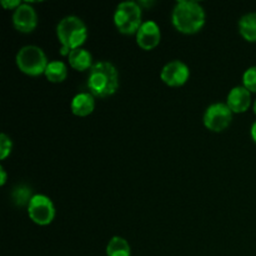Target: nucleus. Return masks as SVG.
Returning a JSON list of instances; mask_svg holds the SVG:
<instances>
[{
  "mask_svg": "<svg viewBox=\"0 0 256 256\" xmlns=\"http://www.w3.org/2000/svg\"><path fill=\"white\" fill-rule=\"evenodd\" d=\"M226 105L232 112H245L252 105V92L244 85H238L228 94Z\"/></svg>",
  "mask_w": 256,
  "mask_h": 256,
  "instance_id": "obj_11",
  "label": "nucleus"
},
{
  "mask_svg": "<svg viewBox=\"0 0 256 256\" xmlns=\"http://www.w3.org/2000/svg\"><path fill=\"white\" fill-rule=\"evenodd\" d=\"M142 9L136 2H122L116 6L114 12V24L122 34H136L144 22Z\"/></svg>",
  "mask_w": 256,
  "mask_h": 256,
  "instance_id": "obj_5",
  "label": "nucleus"
},
{
  "mask_svg": "<svg viewBox=\"0 0 256 256\" xmlns=\"http://www.w3.org/2000/svg\"><path fill=\"white\" fill-rule=\"evenodd\" d=\"M34 195L32 194V189L26 185H18L12 189V199L16 206H26Z\"/></svg>",
  "mask_w": 256,
  "mask_h": 256,
  "instance_id": "obj_17",
  "label": "nucleus"
},
{
  "mask_svg": "<svg viewBox=\"0 0 256 256\" xmlns=\"http://www.w3.org/2000/svg\"><path fill=\"white\" fill-rule=\"evenodd\" d=\"M239 32L246 42H256V12H248L240 18Z\"/></svg>",
  "mask_w": 256,
  "mask_h": 256,
  "instance_id": "obj_14",
  "label": "nucleus"
},
{
  "mask_svg": "<svg viewBox=\"0 0 256 256\" xmlns=\"http://www.w3.org/2000/svg\"><path fill=\"white\" fill-rule=\"evenodd\" d=\"M15 62L20 72L30 76H39V75L45 74V70L49 64L44 50L36 45L22 46L16 52Z\"/></svg>",
  "mask_w": 256,
  "mask_h": 256,
  "instance_id": "obj_4",
  "label": "nucleus"
},
{
  "mask_svg": "<svg viewBox=\"0 0 256 256\" xmlns=\"http://www.w3.org/2000/svg\"><path fill=\"white\" fill-rule=\"evenodd\" d=\"M242 85L250 92H256V65L245 70L244 75H242Z\"/></svg>",
  "mask_w": 256,
  "mask_h": 256,
  "instance_id": "obj_18",
  "label": "nucleus"
},
{
  "mask_svg": "<svg viewBox=\"0 0 256 256\" xmlns=\"http://www.w3.org/2000/svg\"><path fill=\"white\" fill-rule=\"evenodd\" d=\"M12 25L20 32H32L38 25V15L34 8L28 2H22L20 6L14 10Z\"/></svg>",
  "mask_w": 256,
  "mask_h": 256,
  "instance_id": "obj_9",
  "label": "nucleus"
},
{
  "mask_svg": "<svg viewBox=\"0 0 256 256\" xmlns=\"http://www.w3.org/2000/svg\"><path fill=\"white\" fill-rule=\"evenodd\" d=\"M252 110H254V112H255V115H256V100H255L254 105H252Z\"/></svg>",
  "mask_w": 256,
  "mask_h": 256,
  "instance_id": "obj_23",
  "label": "nucleus"
},
{
  "mask_svg": "<svg viewBox=\"0 0 256 256\" xmlns=\"http://www.w3.org/2000/svg\"><path fill=\"white\" fill-rule=\"evenodd\" d=\"M232 114L234 112L230 110L226 102H214L205 110L202 122H204L206 129L215 132H220L232 124Z\"/></svg>",
  "mask_w": 256,
  "mask_h": 256,
  "instance_id": "obj_7",
  "label": "nucleus"
},
{
  "mask_svg": "<svg viewBox=\"0 0 256 256\" xmlns=\"http://www.w3.org/2000/svg\"><path fill=\"white\" fill-rule=\"evenodd\" d=\"M205 10L195 0H179L172 12L175 29L182 34H196L205 25Z\"/></svg>",
  "mask_w": 256,
  "mask_h": 256,
  "instance_id": "obj_1",
  "label": "nucleus"
},
{
  "mask_svg": "<svg viewBox=\"0 0 256 256\" xmlns=\"http://www.w3.org/2000/svg\"><path fill=\"white\" fill-rule=\"evenodd\" d=\"M28 215L35 224L49 225L55 218V206L49 196L44 194H34L28 205Z\"/></svg>",
  "mask_w": 256,
  "mask_h": 256,
  "instance_id": "obj_6",
  "label": "nucleus"
},
{
  "mask_svg": "<svg viewBox=\"0 0 256 256\" xmlns=\"http://www.w3.org/2000/svg\"><path fill=\"white\" fill-rule=\"evenodd\" d=\"M88 88L96 98L112 96L119 88V72L110 62H98L88 76Z\"/></svg>",
  "mask_w": 256,
  "mask_h": 256,
  "instance_id": "obj_2",
  "label": "nucleus"
},
{
  "mask_svg": "<svg viewBox=\"0 0 256 256\" xmlns=\"http://www.w3.org/2000/svg\"><path fill=\"white\" fill-rule=\"evenodd\" d=\"M106 256H132V248L122 236H112L106 245Z\"/></svg>",
  "mask_w": 256,
  "mask_h": 256,
  "instance_id": "obj_16",
  "label": "nucleus"
},
{
  "mask_svg": "<svg viewBox=\"0 0 256 256\" xmlns=\"http://www.w3.org/2000/svg\"><path fill=\"white\" fill-rule=\"evenodd\" d=\"M68 62L72 69L78 72H84V70L92 69V55L90 54L89 50L84 48H78V49L72 50L68 55Z\"/></svg>",
  "mask_w": 256,
  "mask_h": 256,
  "instance_id": "obj_13",
  "label": "nucleus"
},
{
  "mask_svg": "<svg viewBox=\"0 0 256 256\" xmlns=\"http://www.w3.org/2000/svg\"><path fill=\"white\" fill-rule=\"evenodd\" d=\"M2 5L5 8V9H16L18 6H20L22 5V2H19V0H12V2H9V0H2Z\"/></svg>",
  "mask_w": 256,
  "mask_h": 256,
  "instance_id": "obj_20",
  "label": "nucleus"
},
{
  "mask_svg": "<svg viewBox=\"0 0 256 256\" xmlns=\"http://www.w3.org/2000/svg\"><path fill=\"white\" fill-rule=\"evenodd\" d=\"M56 36L62 44L60 54L68 56L72 50L82 48L88 39V28L79 16L68 15L58 22Z\"/></svg>",
  "mask_w": 256,
  "mask_h": 256,
  "instance_id": "obj_3",
  "label": "nucleus"
},
{
  "mask_svg": "<svg viewBox=\"0 0 256 256\" xmlns=\"http://www.w3.org/2000/svg\"><path fill=\"white\" fill-rule=\"evenodd\" d=\"M190 69L182 60L166 62L160 72V78L166 85L172 88L182 86L189 80Z\"/></svg>",
  "mask_w": 256,
  "mask_h": 256,
  "instance_id": "obj_8",
  "label": "nucleus"
},
{
  "mask_svg": "<svg viewBox=\"0 0 256 256\" xmlns=\"http://www.w3.org/2000/svg\"><path fill=\"white\" fill-rule=\"evenodd\" d=\"M5 182H6V172L2 166H0V185L4 186Z\"/></svg>",
  "mask_w": 256,
  "mask_h": 256,
  "instance_id": "obj_21",
  "label": "nucleus"
},
{
  "mask_svg": "<svg viewBox=\"0 0 256 256\" xmlns=\"http://www.w3.org/2000/svg\"><path fill=\"white\" fill-rule=\"evenodd\" d=\"M135 35H136V44L142 50L155 49L162 40L160 26L154 20H146L142 22Z\"/></svg>",
  "mask_w": 256,
  "mask_h": 256,
  "instance_id": "obj_10",
  "label": "nucleus"
},
{
  "mask_svg": "<svg viewBox=\"0 0 256 256\" xmlns=\"http://www.w3.org/2000/svg\"><path fill=\"white\" fill-rule=\"evenodd\" d=\"M44 75L50 82H62L68 76V66L60 60L49 62Z\"/></svg>",
  "mask_w": 256,
  "mask_h": 256,
  "instance_id": "obj_15",
  "label": "nucleus"
},
{
  "mask_svg": "<svg viewBox=\"0 0 256 256\" xmlns=\"http://www.w3.org/2000/svg\"><path fill=\"white\" fill-rule=\"evenodd\" d=\"M12 150V142L6 134L0 135V159H6Z\"/></svg>",
  "mask_w": 256,
  "mask_h": 256,
  "instance_id": "obj_19",
  "label": "nucleus"
},
{
  "mask_svg": "<svg viewBox=\"0 0 256 256\" xmlns=\"http://www.w3.org/2000/svg\"><path fill=\"white\" fill-rule=\"evenodd\" d=\"M250 134H252V140L256 142V122H252V129H250Z\"/></svg>",
  "mask_w": 256,
  "mask_h": 256,
  "instance_id": "obj_22",
  "label": "nucleus"
},
{
  "mask_svg": "<svg viewBox=\"0 0 256 256\" xmlns=\"http://www.w3.org/2000/svg\"><path fill=\"white\" fill-rule=\"evenodd\" d=\"M70 109L76 116H88L95 109V96L92 92H79L72 98Z\"/></svg>",
  "mask_w": 256,
  "mask_h": 256,
  "instance_id": "obj_12",
  "label": "nucleus"
}]
</instances>
